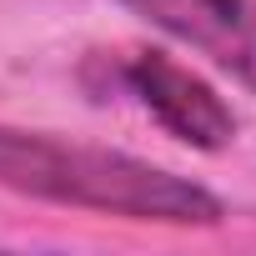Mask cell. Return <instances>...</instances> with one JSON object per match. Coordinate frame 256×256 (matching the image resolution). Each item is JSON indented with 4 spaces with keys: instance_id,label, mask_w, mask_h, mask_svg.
<instances>
[{
    "instance_id": "6da1fadb",
    "label": "cell",
    "mask_w": 256,
    "mask_h": 256,
    "mask_svg": "<svg viewBox=\"0 0 256 256\" xmlns=\"http://www.w3.org/2000/svg\"><path fill=\"white\" fill-rule=\"evenodd\" d=\"M0 191L151 226H221L226 216L206 186L166 166L20 126H0Z\"/></svg>"
},
{
    "instance_id": "7a4b0ae2",
    "label": "cell",
    "mask_w": 256,
    "mask_h": 256,
    "mask_svg": "<svg viewBox=\"0 0 256 256\" xmlns=\"http://www.w3.org/2000/svg\"><path fill=\"white\" fill-rule=\"evenodd\" d=\"M120 80L176 141L196 151H226L236 141V110L191 66L171 60L166 50H136L120 66Z\"/></svg>"
},
{
    "instance_id": "3957f363",
    "label": "cell",
    "mask_w": 256,
    "mask_h": 256,
    "mask_svg": "<svg viewBox=\"0 0 256 256\" xmlns=\"http://www.w3.org/2000/svg\"><path fill=\"white\" fill-rule=\"evenodd\" d=\"M146 26L191 46L246 90H256V0H120Z\"/></svg>"
}]
</instances>
